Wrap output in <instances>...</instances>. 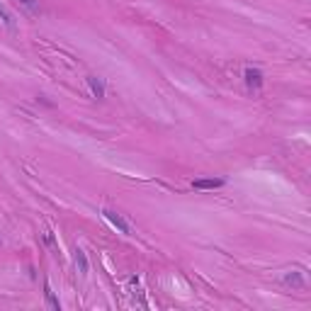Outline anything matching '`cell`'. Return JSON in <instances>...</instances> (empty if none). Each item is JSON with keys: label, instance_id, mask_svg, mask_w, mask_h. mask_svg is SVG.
Returning <instances> with one entry per match:
<instances>
[{"label": "cell", "instance_id": "cell-5", "mask_svg": "<svg viewBox=\"0 0 311 311\" xmlns=\"http://www.w3.org/2000/svg\"><path fill=\"white\" fill-rule=\"evenodd\" d=\"M85 83H88L90 92H92V98H98V100H102L105 98V80L98 76H88L85 78Z\"/></svg>", "mask_w": 311, "mask_h": 311}, {"label": "cell", "instance_id": "cell-3", "mask_svg": "<svg viewBox=\"0 0 311 311\" xmlns=\"http://www.w3.org/2000/svg\"><path fill=\"white\" fill-rule=\"evenodd\" d=\"M226 185V180L224 178H197L192 182V188L195 190H219Z\"/></svg>", "mask_w": 311, "mask_h": 311}, {"label": "cell", "instance_id": "cell-7", "mask_svg": "<svg viewBox=\"0 0 311 311\" xmlns=\"http://www.w3.org/2000/svg\"><path fill=\"white\" fill-rule=\"evenodd\" d=\"M0 22L5 24V27H8L10 32H15V17H12V12L8 10V8H5L3 3H0Z\"/></svg>", "mask_w": 311, "mask_h": 311}, {"label": "cell", "instance_id": "cell-4", "mask_svg": "<svg viewBox=\"0 0 311 311\" xmlns=\"http://www.w3.org/2000/svg\"><path fill=\"white\" fill-rule=\"evenodd\" d=\"M282 282H285L287 287H294V289H304V287H306V279H304V275H301L299 270H289L287 275L282 277Z\"/></svg>", "mask_w": 311, "mask_h": 311}, {"label": "cell", "instance_id": "cell-2", "mask_svg": "<svg viewBox=\"0 0 311 311\" xmlns=\"http://www.w3.org/2000/svg\"><path fill=\"white\" fill-rule=\"evenodd\" d=\"M243 78H245V85H248V90H260V88H263V83H265L263 71H260V68H253V66L245 68Z\"/></svg>", "mask_w": 311, "mask_h": 311}, {"label": "cell", "instance_id": "cell-6", "mask_svg": "<svg viewBox=\"0 0 311 311\" xmlns=\"http://www.w3.org/2000/svg\"><path fill=\"white\" fill-rule=\"evenodd\" d=\"M73 258H76L78 272H80V275H88L90 263H88V256H85V251H83V248H76V251H73Z\"/></svg>", "mask_w": 311, "mask_h": 311}, {"label": "cell", "instance_id": "cell-8", "mask_svg": "<svg viewBox=\"0 0 311 311\" xmlns=\"http://www.w3.org/2000/svg\"><path fill=\"white\" fill-rule=\"evenodd\" d=\"M44 297H46V304L51 306V309H61V304H58V299L54 297V292H51V287H49V282H44Z\"/></svg>", "mask_w": 311, "mask_h": 311}, {"label": "cell", "instance_id": "cell-1", "mask_svg": "<svg viewBox=\"0 0 311 311\" xmlns=\"http://www.w3.org/2000/svg\"><path fill=\"white\" fill-rule=\"evenodd\" d=\"M102 216H105V219H107V222H110L119 233H132V226H129V222L124 219L122 214H117L114 209H102Z\"/></svg>", "mask_w": 311, "mask_h": 311}, {"label": "cell", "instance_id": "cell-9", "mask_svg": "<svg viewBox=\"0 0 311 311\" xmlns=\"http://www.w3.org/2000/svg\"><path fill=\"white\" fill-rule=\"evenodd\" d=\"M17 3H20L27 12H32V15H39V12H42V8H39V0H17Z\"/></svg>", "mask_w": 311, "mask_h": 311}]
</instances>
